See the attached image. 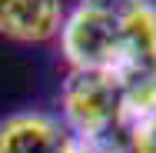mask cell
<instances>
[{"label": "cell", "instance_id": "2", "mask_svg": "<svg viewBox=\"0 0 156 153\" xmlns=\"http://www.w3.org/2000/svg\"><path fill=\"white\" fill-rule=\"evenodd\" d=\"M60 47L70 70H93L113 77L123 60V24L76 3V10L63 17Z\"/></svg>", "mask_w": 156, "mask_h": 153}, {"label": "cell", "instance_id": "9", "mask_svg": "<svg viewBox=\"0 0 156 153\" xmlns=\"http://www.w3.org/2000/svg\"><path fill=\"white\" fill-rule=\"evenodd\" d=\"M143 3H146V0H80V7H90L96 13H106V17H113V20H120V24H123L133 10H140Z\"/></svg>", "mask_w": 156, "mask_h": 153}, {"label": "cell", "instance_id": "8", "mask_svg": "<svg viewBox=\"0 0 156 153\" xmlns=\"http://www.w3.org/2000/svg\"><path fill=\"white\" fill-rule=\"evenodd\" d=\"M123 143H126V153H156V117L123 133Z\"/></svg>", "mask_w": 156, "mask_h": 153}, {"label": "cell", "instance_id": "6", "mask_svg": "<svg viewBox=\"0 0 156 153\" xmlns=\"http://www.w3.org/2000/svg\"><path fill=\"white\" fill-rule=\"evenodd\" d=\"M156 117V80L129 83L120 93V113H116V133L123 137L133 126L153 120Z\"/></svg>", "mask_w": 156, "mask_h": 153}, {"label": "cell", "instance_id": "7", "mask_svg": "<svg viewBox=\"0 0 156 153\" xmlns=\"http://www.w3.org/2000/svg\"><path fill=\"white\" fill-rule=\"evenodd\" d=\"M63 153H126V143L120 133H100V137H73L70 133Z\"/></svg>", "mask_w": 156, "mask_h": 153}, {"label": "cell", "instance_id": "1", "mask_svg": "<svg viewBox=\"0 0 156 153\" xmlns=\"http://www.w3.org/2000/svg\"><path fill=\"white\" fill-rule=\"evenodd\" d=\"M120 80L110 73L93 70H70L60 90V113L63 126L73 137H100L116 133V113H120Z\"/></svg>", "mask_w": 156, "mask_h": 153}, {"label": "cell", "instance_id": "5", "mask_svg": "<svg viewBox=\"0 0 156 153\" xmlns=\"http://www.w3.org/2000/svg\"><path fill=\"white\" fill-rule=\"evenodd\" d=\"M63 0H0V37L43 43L63 27Z\"/></svg>", "mask_w": 156, "mask_h": 153}, {"label": "cell", "instance_id": "3", "mask_svg": "<svg viewBox=\"0 0 156 153\" xmlns=\"http://www.w3.org/2000/svg\"><path fill=\"white\" fill-rule=\"evenodd\" d=\"M70 130L60 117L20 110L0 120V153H63Z\"/></svg>", "mask_w": 156, "mask_h": 153}, {"label": "cell", "instance_id": "4", "mask_svg": "<svg viewBox=\"0 0 156 153\" xmlns=\"http://www.w3.org/2000/svg\"><path fill=\"white\" fill-rule=\"evenodd\" d=\"M120 87L156 80V3L146 0L123 20V60L113 73Z\"/></svg>", "mask_w": 156, "mask_h": 153}]
</instances>
